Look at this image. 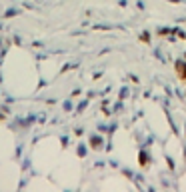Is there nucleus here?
I'll return each instance as SVG.
<instances>
[{"instance_id":"obj_1","label":"nucleus","mask_w":186,"mask_h":192,"mask_svg":"<svg viewBox=\"0 0 186 192\" xmlns=\"http://www.w3.org/2000/svg\"><path fill=\"white\" fill-rule=\"evenodd\" d=\"M176 70H178V74L182 76V78H186V62H184V60H178V64H176Z\"/></svg>"}]
</instances>
